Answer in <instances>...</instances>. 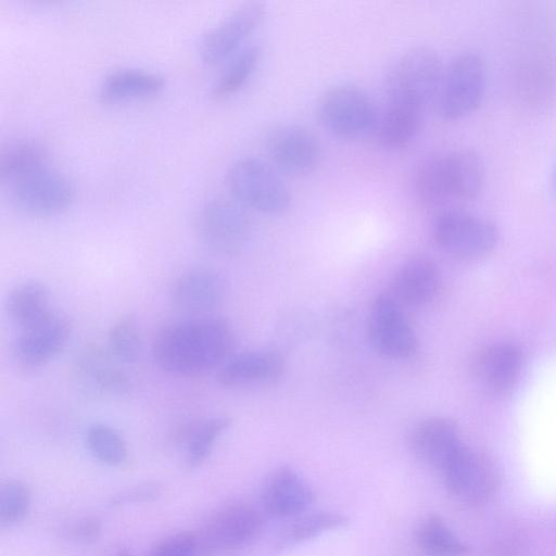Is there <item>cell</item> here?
<instances>
[{
  "mask_svg": "<svg viewBox=\"0 0 556 556\" xmlns=\"http://www.w3.org/2000/svg\"><path fill=\"white\" fill-rule=\"evenodd\" d=\"M485 86L482 58L475 52L457 55L443 72L435 99L438 113L446 121L459 119L481 102Z\"/></svg>",
  "mask_w": 556,
  "mask_h": 556,
  "instance_id": "5",
  "label": "cell"
},
{
  "mask_svg": "<svg viewBox=\"0 0 556 556\" xmlns=\"http://www.w3.org/2000/svg\"><path fill=\"white\" fill-rule=\"evenodd\" d=\"M164 83V77L156 72L122 67L105 75L99 86V94L109 101L146 97L159 92Z\"/></svg>",
  "mask_w": 556,
  "mask_h": 556,
  "instance_id": "24",
  "label": "cell"
},
{
  "mask_svg": "<svg viewBox=\"0 0 556 556\" xmlns=\"http://www.w3.org/2000/svg\"><path fill=\"white\" fill-rule=\"evenodd\" d=\"M440 471L450 492L465 502H481L495 486L496 475L493 466L464 445Z\"/></svg>",
  "mask_w": 556,
  "mask_h": 556,
  "instance_id": "15",
  "label": "cell"
},
{
  "mask_svg": "<svg viewBox=\"0 0 556 556\" xmlns=\"http://www.w3.org/2000/svg\"><path fill=\"white\" fill-rule=\"evenodd\" d=\"M316 116L329 134L344 140L362 138L378 124L371 98L361 87L348 83L324 91L316 105Z\"/></svg>",
  "mask_w": 556,
  "mask_h": 556,
  "instance_id": "3",
  "label": "cell"
},
{
  "mask_svg": "<svg viewBox=\"0 0 556 556\" xmlns=\"http://www.w3.org/2000/svg\"><path fill=\"white\" fill-rule=\"evenodd\" d=\"M31 504V492L21 480L10 479L0 489V525L2 528L21 522Z\"/></svg>",
  "mask_w": 556,
  "mask_h": 556,
  "instance_id": "34",
  "label": "cell"
},
{
  "mask_svg": "<svg viewBox=\"0 0 556 556\" xmlns=\"http://www.w3.org/2000/svg\"><path fill=\"white\" fill-rule=\"evenodd\" d=\"M230 424L227 416H212L190 420L177 429L176 440L185 451V464L189 469L198 468L206 460Z\"/></svg>",
  "mask_w": 556,
  "mask_h": 556,
  "instance_id": "23",
  "label": "cell"
},
{
  "mask_svg": "<svg viewBox=\"0 0 556 556\" xmlns=\"http://www.w3.org/2000/svg\"><path fill=\"white\" fill-rule=\"evenodd\" d=\"M439 54L429 47L407 50L395 62L387 80L390 106L426 112L435 102L443 76Z\"/></svg>",
  "mask_w": 556,
  "mask_h": 556,
  "instance_id": "2",
  "label": "cell"
},
{
  "mask_svg": "<svg viewBox=\"0 0 556 556\" xmlns=\"http://www.w3.org/2000/svg\"><path fill=\"white\" fill-rule=\"evenodd\" d=\"M102 523L96 516H86L73 522L67 529V536L77 543H91L101 533Z\"/></svg>",
  "mask_w": 556,
  "mask_h": 556,
  "instance_id": "37",
  "label": "cell"
},
{
  "mask_svg": "<svg viewBox=\"0 0 556 556\" xmlns=\"http://www.w3.org/2000/svg\"><path fill=\"white\" fill-rule=\"evenodd\" d=\"M4 311L12 323L24 327L51 311L49 290L40 281H23L8 292Z\"/></svg>",
  "mask_w": 556,
  "mask_h": 556,
  "instance_id": "25",
  "label": "cell"
},
{
  "mask_svg": "<svg viewBox=\"0 0 556 556\" xmlns=\"http://www.w3.org/2000/svg\"><path fill=\"white\" fill-rule=\"evenodd\" d=\"M367 336L371 348L389 359H407L418 350V339L402 305L390 293L372 301L367 316Z\"/></svg>",
  "mask_w": 556,
  "mask_h": 556,
  "instance_id": "9",
  "label": "cell"
},
{
  "mask_svg": "<svg viewBox=\"0 0 556 556\" xmlns=\"http://www.w3.org/2000/svg\"><path fill=\"white\" fill-rule=\"evenodd\" d=\"M263 526L262 516L244 504L226 506L215 513L203 531L204 545L222 551L242 546L257 535Z\"/></svg>",
  "mask_w": 556,
  "mask_h": 556,
  "instance_id": "16",
  "label": "cell"
},
{
  "mask_svg": "<svg viewBox=\"0 0 556 556\" xmlns=\"http://www.w3.org/2000/svg\"><path fill=\"white\" fill-rule=\"evenodd\" d=\"M226 281L215 269L195 267L174 281L169 300L173 307L189 317L207 316L223 303Z\"/></svg>",
  "mask_w": 556,
  "mask_h": 556,
  "instance_id": "13",
  "label": "cell"
},
{
  "mask_svg": "<svg viewBox=\"0 0 556 556\" xmlns=\"http://www.w3.org/2000/svg\"><path fill=\"white\" fill-rule=\"evenodd\" d=\"M424 118V113L388 105L378 127L379 143L388 150L407 147L418 136Z\"/></svg>",
  "mask_w": 556,
  "mask_h": 556,
  "instance_id": "26",
  "label": "cell"
},
{
  "mask_svg": "<svg viewBox=\"0 0 556 556\" xmlns=\"http://www.w3.org/2000/svg\"><path fill=\"white\" fill-rule=\"evenodd\" d=\"M72 328L71 319L53 309L18 328L12 344V355L17 367L24 371H34L53 361L65 349Z\"/></svg>",
  "mask_w": 556,
  "mask_h": 556,
  "instance_id": "7",
  "label": "cell"
},
{
  "mask_svg": "<svg viewBox=\"0 0 556 556\" xmlns=\"http://www.w3.org/2000/svg\"><path fill=\"white\" fill-rule=\"evenodd\" d=\"M91 454L109 466L122 465L127 458V444L122 434L106 424H93L86 432Z\"/></svg>",
  "mask_w": 556,
  "mask_h": 556,
  "instance_id": "31",
  "label": "cell"
},
{
  "mask_svg": "<svg viewBox=\"0 0 556 556\" xmlns=\"http://www.w3.org/2000/svg\"><path fill=\"white\" fill-rule=\"evenodd\" d=\"M197 230L201 242L210 251L233 256L239 254L248 242L250 220L237 202L215 199L202 207Z\"/></svg>",
  "mask_w": 556,
  "mask_h": 556,
  "instance_id": "10",
  "label": "cell"
},
{
  "mask_svg": "<svg viewBox=\"0 0 556 556\" xmlns=\"http://www.w3.org/2000/svg\"><path fill=\"white\" fill-rule=\"evenodd\" d=\"M432 232L442 251L462 260H473L488 254L498 239L494 224L458 210L438 215Z\"/></svg>",
  "mask_w": 556,
  "mask_h": 556,
  "instance_id": "6",
  "label": "cell"
},
{
  "mask_svg": "<svg viewBox=\"0 0 556 556\" xmlns=\"http://www.w3.org/2000/svg\"><path fill=\"white\" fill-rule=\"evenodd\" d=\"M231 324L219 316H199L161 328L152 343L154 363L164 371L186 378L218 370L232 355Z\"/></svg>",
  "mask_w": 556,
  "mask_h": 556,
  "instance_id": "1",
  "label": "cell"
},
{
  "mask_svg": "<svg viewBox=\"0 0 556 556\" xmlns=\"http://www.w3.org/2000/svg\"><path fill=\"white\" fill-rule=\"evenodd\" d=\"M409 443L416 457L439 470L463 446L457 425L445 417L418 424L412 431Z\"/></svg>",
  "mask_w": 556,
  "mask_h": 556,
  "instance_id": "20",
  "label": "cell"
},
{
  "mask_svg": "<svg viewBox=\"0 0 556 556\" xmlns=\"http://www.w3.org/2000/svg\"><path fill=\"white\" fill-rule=\"evenodd\" d=\"M9 193L20 211L30 215H52L68 207L74 200V187L62 173L48 164L35 168L11 182Z\"/></svg>",
  "mask_w": 556,
  "mask_h": 556,
  "instance_id": "8",
  "label": "cell"
},
{
  "mask_svg": "<svg viewBox=\"0 0 556 556\" xmlns=\"http://www.w3.org/2000/svg\"><path fill=\"white\" fill-rule=\"evenodd\" d=\"M419 545L430 555L456 556L466 552V545L438 517H428L417 530Z\"/></svg>",
  "mask_w": 556,
  "mask_h": 556,
  "instance_id": "33",
  "label": "cell"
},
{
  "mask_svg": "<svg viewBox=\"0 0 556 556\" xmlns=\"http://www.w3.org/2000/svg\"><path fill=\"white\" fill-rule=\"evenodd\" d=\"M415 189L419 200L427 205H440L451 198L443 166V157L425 161L415 177Z\"/></svg>",
  "mask_w": 556,
  "mask_h": 556,
  "instance_id": "32",
  "label": "cell"
},
{
  "mask_svg": "<svg viewBox=\"0 0 556 556\" xmlns=\"http://www.w3.org/2000/svg\"><path fill=\"white\" fill-rule=\"evenodd\" d=\"M523 354L515 344L500 343L485 348L473 361V372L482 388L493 395L508 394L516 386Z\"/></svg>",
  "mask_w": 556,
  "mask_h": 556,
  "instance_id": "18",
  "label": "cell"
},
{
  "mask_svg": "<svg viewBox=\"0 0 556 556\" xmlns=\"http://www.w3.org/2000/svg\"><path fill=\"white\" fill-rule=\"evenodd\" d=\"M48 164L46 148L33 139H22L3 148L0 155V178L9 184L17 177Z\"/></svg>",
  "mask_w": 556,
  "mask_h": 556,
  "instance_id": "27",
  "label": "cell"
},
{
  "mask_svg": "<svg viewBox=\"0 0 556 556\" xmlns=\"http://www.w3.org/2000/svg\"><path fill=\"white\" fill-rule=\"evenodd\" d=\"M348 522L341 514L319 511L305 515L292 522L278 539L276 548L285 549L311 540L320 533L340 528Z\"/></svg>",
  "mask_w": 556,
  "mask_h": 556,
  "instance_id": "30",
  "label": "cell"
},
{
  "mask_svg": "<svg viewBox=\"0 0 556 556\" xmlns=\"http://www.w3.org/2000/svg\"><path fill=\"white\" fill-rule=\"evenodd\" d=\"M443 157L447 188L452 199L471 200L481 192L485 168L481 156L470 149H458Z\"/></svg>",
  "mask_w": 556,
  "mask_h": 556,
  "instance_id": "22",
  "label": "cell"
},
{
  "mask_svg": "<svg viewBox=\"0 0 556 556\" xmlns=\"http://www.w3.org/2000/svg\"><path fill=\"white\" fill-rule=\"evenodd\" d=\"M261 500L268 515L283 518L305 511L314 502V493L294 470L282 467L266 479Z\"/></svg>",
  "mask_w": 556,
  "mask_h": 556,
  "instance_id": "19",
  "label": "cell"
},
{
  "mask_svg": "<svg viewBox=\"0 0 556 556\" xmlns=\"http://www.w3.org/2000/svg\"><path fill=\"white\" fill-rule=\"evenodd\" d=\"M266 151L275 168L289 176L302 177L313 173L321 161L318 137L299 124H281L266 137Z\"/></svg>",
  "mask_w": 556,
  "mask_h": 556,
  "instance_id": "11",
  "label": "cell"
},
{
  "mask_svg": "<svg viewBox=\"0 0 556 556\" xmlns=\"http://www.w3.org/2000/svg\"><path fill=\"white\" fill-rule=\"evenodd\" d=\"M106 350L117 362L132 364L142 355V338L138 320L132 314H124L110 327Z\"/></svg>",
  "mask_w": 556,
  "mask_h": 556,
  "instance_id": "29",
  "label": "cell"
},
{
  "mask_svg": "<svg viewBox=\"0 0 556 556\" xmlns=\"http://www.w3.org/2000/svg\"><path fill=\"white\" fill-rule=\"evenodd\" d=\"M162 488L157 482H143L112 495L108 502L110 507H122L144 503L157 498Z\"/></svg>",
  "mask_w": 556,
  "mask_h": 556,
  "instance_id": "36",
  "label": "cell"
},
{
  "mask_svg": "<svg viewBox=\"0 0 556 556\" xmlns=\"http://www.w3.org/2000/svg\"><path fill=\"white\" fill-rule=\"evenodd\" d=\"M227 186L238 204L276 214L288 210L291 195L278 170L261 159L247 156L232 164Z\"/></svg>",
  "mask_w": 556,
  "mask_h": 556,
  "instance_id": "4",
  "label": "cell"
},
{
  "mask_svg": "<svg viewBox=\"0 0 556 556\" xmlns=\"http://www.w3.org/2000/svg\"><path fill=\"white\" fill-rule=\"evenodd\" d=\"M72 376L87 392L105 397H122L131 392V381L108 350L87 346L74 358Z\"/></svg>",
  "mask_w": 556,
  "mask_h": 556,
  "instance_id": "14",
  "label": "cell"
},
{
  "mask_svg": "<svg viewBox=\"0 0 556 556\" xmlns=\"http://www.w3.org/2000/svg\"><path fill=\"white\" fill-rule=\"evenodd\" d=\"M116 556H134L131 551H129L127 547H121L117 553H116Z\"/></svg>",
  "mask_w": 556,
  "mask_h": 556,
  "instance_id": "38",
  "label": "cell"
},
{
  "mask_svg": "<svg viewBox=\"0 0 556 556\" xmlns=\"http://www.w3.org/2000/svg\"><path fill=\"white\" fill-rule=\"evenodd\" d=\"M283 369V357L277 351L255 350L232 355L215 377L225 388L263 386L277 381Z\"/></svg>",
  "mask_w": 556,
  "mask_h": 556,
  "instance_id": "17",
  "label": "cell"
},
{
  "mask_svg": "<svg viewBox=\"0 0 556 556\" xmlns=\"http://www.w3.org/2000/svg\"><path fill=\"white\" fill-rule=\"evenodd\" d=\"M440 285L435 263L426 256L404 262L391 281L390 295L400 304L421 306L434 299Z\"/></svg>",
  "mask_w": 556,
  "mask_h": 556,
  "instance_id": "21",
  "label": "cell"
},
{
  "mask_svg": "<svg viewBox=\"0 0 556 556\" xmlns=\"http://www.w3.org/2000/svg\"><path fill=\"white\" fill-rule=\"evenodd\" d=\"M198 538L191 532H178L160 541L150 556H194Z\"/></svg>",
  "mask_w": 556,
  "mask_h": 556,
  "instance_id": "35",
  "label": "cell"
},
{
  "mask_svg": "<svg viewBox=\"0 0 556 556\" xmlns=\"http://www.w3.org/2000/svg\"><path fill=\"white\" fill-rule=\"evenodd\" d=\"M265 12V4L258 1L238 7L205 33L200 43L202 59L215 64L237 53L262 24Z\"/></svg>",
  "mask_w": 556,
  "mask_h": 556,
  "instance_id": "12",
  "label": "cell"
},
{
  "mask_svg": "<svg viewBox=\"0 0 556 556\" xmlns=\"http://www.w3.org/2000/svg\"><path fill=\"white\" fill-rule=\"evenodd\" d=\"M431 556H443V555H431Z\"/></svg>",
  "mask_w": 556,
  "mask_h": 556,
  "instance_id": "39",
  "label": "cell"
},
{
  "mask_svg": "<svg viewBox=\"0 0 556 556\" xmlns=\"http://www.w3.org/2000/svg\"><path fill=\"white\" fill-rule=\"evenodd\" d=\"M258 45H249L239 50L217 76L212 92L217 98L239 91L254 73L261 58Z\"/></svg>",
  "mask_w": 556,
  "mask_h": 556,
  "instance_id": "28",
  "label": "cell"
}]
</instances>
